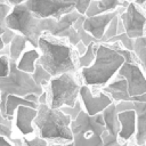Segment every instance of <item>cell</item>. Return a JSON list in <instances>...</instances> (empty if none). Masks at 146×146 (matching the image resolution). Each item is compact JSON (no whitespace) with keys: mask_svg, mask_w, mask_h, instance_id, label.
Listing matches in <instances>:
<instances>
[{"mask_svg":"<svg viewBox=\"0 0 146 146\" xmlns=\"http://www.w3.org/2000/svg\"><path fill=\"white\" fill-rule=\"evenodd\" d=\"M36 49L40 52L36 63L51 76H57L63 73H79L78 54L67 40L43 33L38 40Z\"/></svg>","mask_w":146,"mask_h":146,"instance_id":"6da1fadb","label":"cell"},{"mask_svg":"<svg viewBox=\"0 0 146 146\" xmlns=\"http://www.w3.org/2000/svg\"><path fill=\"white\" fill-rule=\"evenodd\" d=\"M123 62V56L114 49L112 43H98L94 63L79 70L80 81L88 87L100 89L114 78Z\"/></svg>","mask_w":146,"mask_h":146,"instance_id":"7a4b0ae2","label":"cell"},{"mask_svg":"<svg viewBox=\"0 0 146 146\" xmlns=\"http://www.w3.org/2000/svg\"><path fill=\"white\" fill-rule=\"evenodd\" d=\"M38 114L33 120V124L38 128L39 137L49 141H58V144L71 143L73 137L71 132V117L64 114L59 108H51L48 104L38 105Z\"/></svg>","mask_w":146,"mask_h":146,"instance_id":"3957f363","label":"cell"},{"mask_svg":"<svg viewBox=\"0 0 146 146\" xmlns=\"http://www.w3.org/2000/svg\"><path fill=\"white\" fill-rule=\"evenodd\" d=\"M55 18H39L24 3L14 6L6 17V26L22 34L33 48H38V40L43 33H49Z\"/></svg>","mask_w":146,"mask_h":146,"instance_id":"277c9868","label":"cell"},{"mask_svg":"<svg viewBox=\"0 0 146 146\" xmlns=\"http://www.w3.org/2000/svg\"><path fill=\"white\" fill-rule=\"evenodd\" d=\"M42 87L35 84L31 74L19 71L16 62L9 59V73L7 76L0 78V113L6 117V99L8 95L24 97L27 94L40 96L43 92ZM7 119V117H6Z\"/></svg>","mask_w":146,"mask_h":146,"instance_id":"5b68a950","label":"cell"},{"mask_svg":"<svg viewBox=\"0 0 146 146\" xmlns=\"http://www.w3.org/2000/svg\"><path fill=\"white\" fill-rule=\"evenodd\" d=\"M73 146H103L102 135L105 131V123L102 114L88 115L83 110L71 121Z\"/></svg>","mask_w":146,"mask_h":146,"instance_id":"8992f818","label":"cell"},{"mask_svg":"<svg viewBox=\"0 0 146 146\" xmlns=\"http://www.w3.org/2000/svg\"><path fill=\"white\" fill-rule=\"evenodd\" d=\"M48 84L49 87L47 91L49 107H73L76 100H79V90L82 83L76 78V74L63 73L60 75L52 76Z\"/></svg>","mask_w":146,"mask_h":146,"instance_id":"52a82bcc","label":"cell"},{"mask_svg":"<svg viewBox=\"0 0 146 146\" xmlns=\"http://www.w3.org/2000/svg\"><path fill=\"white\" fill-rule=\"evenodd\" d=\"M112 44L114 49L124 58V62L116 74L125 79L129 97L132 99L133 97L146 94V75L138 64L133 52L124 49L120 42H112Z\"/></svg>","mask_w":146,"mask_h":146,"instance_id":"ba28073f","label":"cell"},{"mask_svg":"<svg viewBox=\"0 0 146 146\" xmlns=\"http://www.w3.org/2000/svg\"><path fill=\"white\" fill-rule=\"evenodd\" d=\"M25 7L39 18L59 19L63 15L75 10L74 6L63 0H26Z\"/></svg>","mask_w":146,"mask_h":146,"instance_id":"9c48e42d","label":"cell"},{"mask_svg":"<svg viewBox=\"0 0 146 146\" xmlns=\"http://www.w3.org/2000/svg\"><path fill=\"white\" fill-rule=\"evenodd\" d=\"M119 18L124 27L125 34L130 39H137L145 35L146 33L145 10L136 6L133 2L128 3L125 10L119 15Z\"/></svg>","mask_w":146,"mask_h":146,"instance_id":"30bf717a","label":"cell"},{"mask_svg":"<svg viewBox=\"0 0 146 146\" xmlns=\"http://www.w3.org/2000/svg\"><path fill=\"white\" fill-rule=\"evenodd\" d=\"M79 100L82 105L83 111L90 116L100 114L107 106L113 103L111 97L103 92L100 89L97 91V94H95L92 88L86 84H81L80 87Z\"/></svg>","mask_w":146,"mask_h":146,"instance_id":"8fae6325","label":"cell"},{"mask_svg":"<svg viewBox=\"0 0 146 146\" xmlns=\"http://www.w3.org/2000/svg\"><path fill=\"white\" fill-rule=\"evenodd\" d=\"M80 16V14L76 10H72L65 15H63L59 19H54L51 29L48 34L58 38V39H65L68 41V43L73 47H75L80 42V38L76 33V31L73 27L74 22Z\"/></svg>","mask_w":146,"mask_h":146,"instance_id":"7c38bea8","label":"cell"},{"mask_svg":"<svg viewBox=\"0 0 146 146\" xmlns=\"http://www.w3.org/2000/svg\"><path fill=\"white\" fill-rule=\"evenodd\" d=\"M117 112L133 110L136 113L135 144L140 146L146 144V102H119L115 104Z\"/></svg>","mask_w":146,"mask_h":146,"instance_id":"4fadbf2b","label":"cell"},{"mask_svg":"<svg viewBox=\"0 0 146 146\" xmlns=\"http://www.w3.org/2000/svg\"><path fill=\"white\" fill-rule=\"evenodd\" d=\"M100 114L105 123V131L102 135L103 146H116L123 144L119 140L120 123L117 120V111L115 103H112L110 106H107Z\"/></svg>","mask_w":146,"mask_h":146,"instance_id":"5bb4252c","label":"cell"},{"mask_svg":"<svg viewBox=\"0 0 146 146\" xmlns=\"http://www.w3.org/2000/svg\"><path fill=\"white\" fill-rule=\"evenodd\" d=\"M116 15H119L117 9L114 11H108V13H103V14L90 16V17H84L82 27L88 34H90L99 43L107 25Z\"/></svg>","mask_w":146,"mask_h":146,"instance_id":"9a60e30c","label":"cell"},{"mask_svg":"<svg viewBox=\"0 0 146 146\" xmlns=\"http://www.w3.org/2000/svg\"><path fill=\"white\" fill-rule=\"evenodd\" d=\"M103 92L108 95L113 103L119 102H131V98L128 94V84L123 76H120L117 74L114 75V78L104 87L100 88Z\"/></svg>","mask_w":146,"mask_h":146,"instance_id":"2e32d148","label":"cell"},{"mask_svg":"<svg viewBox=\"0 0 146 146\" xmlns=\"http://www.w3.org/2000/svg\"><path fill=\"white\" fill-rule=\"evenodd\" d=\"M16 117H15V125L17 130L23 135V136H29L34 132L33 128V120L35 119L38 111L36 108H32L29 106H18L16 112Z\"/></svg>","mask_w":146,"mask_h":146,"instance_id":"e0dca14e","label":"cell"},{"mask_svg":"<svg viewBox=\"0 0 146 146\" xmlns=\"http://www.w3.org/2000/svg\"><path fill=\"white\" fill-rule=\"evenodd\" d=\"M120 123L119 140L120 143H129L136 135V113L133 110L117 112Z\"/></svg>","mask_w":146,"mask_h":146,"instance_id":"ac0fdd59","label":"cell"},{"mask_svg":"<svg viewBox=\"0 0 146 146\" xmlns=\"http://www.w3.org/2000/svg\"><path fill=\"white\" fill-rule=\"evenodd\" d=\"M129 3L128 0H91L84 16L90 17L95 15H99L103 13L114 11L119 7H127Z\"/></svg>","mask_w":146,"mask_h":146,"instance_id":"d6986e66","label":"cell"},{"mask_svg":"<svg viewBox=\"0 0 146 146\" xmlns=\"http://www.w3.org/2000/svg\"><path fill=\"white\" fill-rule=\"evenodd\" d=\"M39 57H40V52H39L38 49L32 48V49L25 50L21 55V57L18 58V60L16 62V67L19 71H23L25 73L31 74L34 71L35 63L39 59Z\"/></svg>","mask_w":146,"mask_h":146,"instance_id":"ffe728a7","label":"cell"},{"mask_svg":"<svg viewBox=\"0 0 146 146\" xmlns=\"http://www.w3.org/2000/svg\"><path fill=\"white\" fill-rule=\"evenodd\" d=\"M29 106L32 108H38V105L34 103H31L29 100H26L24 97H19V96H15V95H8L7 99H6V117L8 120L14 119V114L17 110L18 106Z\"/></svg>","mask_w":146,"mask_h":146,"instance_id":"44dd1931","label":"cell"},{"mask_svg":"<svg viewBox=\"0 0 146 146\" xmlns=\"http://www.w3.org/2000/svg\"><path fill=\"white\" fill-rule=\"evenodd\" d=\"M27 40L19 33H16L14 35V38L11 39L10 43L8 44V50H9V54H8V57L9 59L14 60V62H17L18 58L21 57V55L24 52L25 48H26V44H27Z\"/></svg>","mask_w":146,"mask_h":146,"instance_id":"7402d4cb","label":"cell"},{"mask_svg":"<svg viewBox=\"0 0 146 146\" xmlns=\"http://www.w3.org/2000/svg\"><path fill=\"white\" fill-rule=\"evenodd\" d=\"M132 52L146 75V35L133 39Z\"/></svg>","mask_w":146,"mask_h":146,"instance_id":"603a6c76","label":"cell"},{"mask_svg":"<svg viewBox=\"0 0 146 146\" xmlns=\"http://www.w3.org/2000/svg\"><path fill=\"white\" fill-rule=\"evenodd\" d=\"M97 47H98V42H90L87 46L86 51L82 55L78 56V66H79V70L80 68H83V67H88V66H90L94 63L95 57H96Z\"/></svg>","mask_w":146,"mask_h":146,"instance_id":"cb8c5ba5","label":"cell"},{"mask_svg":"<svg viewBox=\"0 0 146 146\" xmlns=\"http://www.w3.org/2000/svg\"><path fill=\"white\" fill-rule=\"evenodd\" d=\"M31 76H32L33 81L35 82V84H38L42 88H44V86H47L52 78L39 63H35L34 71H33V73H31Z\"/></svg>","mask_w":146,"mask_h":146,"instance_id":"d4e9b609","label":"cell"},{"mask_svg":"<svg viewBox=\"0 0 146 146\" xmlns=\"http://www.w3.org/2000/svg\"><path fill=\"white\" fill-rule=\"evenodd\" d=\"M117 23H119V15H116L110 22V24L107 25V27H106V30H105V32L103 34V38L99 41V43H106L112 38H114L115 35H117Z\"/></svg>","mask_w":146,"mask_h":146,"instance_id":"484cf974","label":"cell"},{"mask_svg":"<svg viewBox=\"0 0 146 146\" xmlns=\"http://www.w3.org/2000/svg\"><path fill=\"white\" fill-rule=\"evenodd\" d=\"M112 42H120V43H121V46H122L124 49L132 51V47H133V39H130V38L125 34V32H124V33H121V34L115 35L114 38H112V39H111L108 42H106V43H112Z\"/></svg>","mask_w":146,"mask_h":146,"instance_id":"4316f807","label":"cell"},{"mask_svg":"<svg viewBox=\"0 0 146 146\" xmlns=\"http://www.w3.org/2000/svg\"><path fill=\"white\" fill-rule=\"evenodd\" d=\"M11 6L7 0H0V29H6V17L11 10Z\"/></svg>","mask_w":146,"mask_h":146,"instance_id":"83f0119b","label":"cell"},{"mask_svg":"<svg viewBox=\"0 0 146 146\" xmlns=\"http://www.w3.org/2000/svg\"><path fill=\"white\" fill-rule=\"evenodd\" d=\"M64 114H66V115H68L70 117H71V120H74L78 115H79V113L83 110L82 108V105H81V103H80V100H76V103L74 104V106L73 107H68V106H63V107H60L59 108Z\"/></svg>","mask_w":146,"mask_h":146,"instance_id":"f1b7e54d","label":"cell"},{"mask_svg":"<svg viewBox=\"0 0 146 146\" xmlns=\"http://www.w3.org/2000/svg\"><path fill=\"white\" fill-rule=\"evenodd\" d=\"M23 143H24V146H64V144L48 145V141L42 139V138H40L39 136H35L32 139H27V138L23 137Z\"/></svg>","mask_w":146,"mask_h":146,"instance_id":"f546056e","label":"cell"},{"mask_svg":"<svg viewBox=\"0 0 146 146\" xmlns=\"http://www.w3.org/2000/svg\"><path fill=\"white\" fill-rule=\"evenodd\" d=\"M65 2H70L74 6V9L80 14V15H84L91 0H63Z\"/></svg>","mask_w":146,"mask_h":146,"instance_id":"4dcf8cb0","label":"cell"},{"mask_svg":"<svg viewBox=\"0 0 146 146\" xmlns=\"http://www.w3.org/2000/svg\"><path fill=\"white\" fill-rule=\"evenodd\" d=\"M9 73V57L8 55L0 56V78L7 76Z\"/></svg>","mask_w":146,"mask_h":146,"instance_id":"1f68e13d","label":"cell"},{"mask_svg":"<svg viewBox=\"0 0 146 146\" xmlns=\"http://www.w3.org/2000/svg\"><path fill=\"white\" fill-rule=\"evenodd\" d=\"M15 34H16V32H14L13 30L6 27V29L3 30V32L1 33V40H2L3 44H5V46H8V44L10 43V41H11V39L14 38Z\"/></svg>","mask_w":146,"mask_h":146,"instance_id":"d6a6232c","label":"cell"},{"mask_svg":"<svg viewBox=\"0 0 146 146\" xmlns=\"http://www.w3.org/2000/svg\"><path fill=\"white\" fill-rule=\"evenodd\" d=\"M0 135H1L2 137H5L6 139L11 138V135H13V127L5 125V124H0Z\"/></svg>","mask_w":146,"mask_h":146,"instance_id":"836d02e7","label":"cell"},{"mask_svg":"<svg viewBox=\"0 0 146 146\" xmlns=\"http://www.w3.org/2000/svg\"><path fill=\"white\" fill-rule=\"evenodd\" d=\"M38 104H48V91L43 89V92L38 97Z\"/></svg>","mask_w":146,"mask_h":146,"instance_id":"e575fe53","label":"cell"},{"mask_svg":"<svg viewBox=\"0 0 146 146\" xmlns=\"http://www.w3.org/2000/svg\"><path fill=\"white\" fill-rule=\"evenodd\" d=\"M38 95H35V94H27V95H25L24 96V98L26 99V100H29V102H31V103H34V104H36V105H39L38 104Z\"/></svg>","mask_w":146,"mask_h":146,"instance_id":"d590c367","label":"cell"},{"mask_svg":"<svg viewBox=\"0 0 146 146\" xmlns=\"http://www.w3.org/2000/svg\"><path fill=\"white\" fill-rule=\"evenodd\" d=\"M0 146H13V144L8 139H6L5 137H2L0 135Z\"/></svg>","mask_w":146,"mask_h":146,"instance_id":"8d00e7d4","label":"cell"},{"mask_svg":"<svg viewBox=\"0 0 146 146\" xmlns=\"http://www.w3.org/2000/svg\"><path fill=\"white\" fill-rule=\"evenodd\" d=\"M26 0H7V2L11 6V7H14V6H17V5H21V3H24Z\"/></svg>","mask_w":146,"mask_h":146,"instance_id":"74e56055","label":"cell"},{"mask_svg":"<svg viewBox=\"0 0 146 146\" xmlns=\"http://www.w3.org/2000/svg\"><path fill=\"white\" fill-rule=\"evenodd\" d=\"M132 2L136 6H138L139 8H145V6H146V0H133Z\"/></svg>","mask_w":146,"mask_h":146,"instance_id":"f35d334b","label":"cell"},{"mask_svg":"<svg viewBox=\"0 0 146 146\" xmlns=\"http://www.w3.org/2000/svg\"><path fill=\"white\" fill-rule=\"evenodd\" d=\"M144 10H146V6H145V8H144Z\"/></svg>","mask_w":146,"mask_h":146,"instance_id":"ab89813d","label":"cell"},{"mask_svg":"<svg viewBox=\"0 0 146 146\" xmlns=\"http://www.w3.org/2000/svg\"><path fill=\"white\" fill-rule=\"evenodd\" d=\"M145 16H146V10H145Z\"/></svg>","mask_w":146,"mask_h":146,"instance_id":"60d3db41","label":"cell"},{"mask_svg":"<svg viewBox=\"0 0 146 146\" xmlns=\"http://www.w3.org/2000/svg\"><path fill=\"white\" fill-rule=\"evenodd\" d=\"M145 35H146V33H145Z\"/></svg>","mask_w":146,"mask_h":146,"instance_id":"b9f144b4","label":"cell"}]
</instances>
